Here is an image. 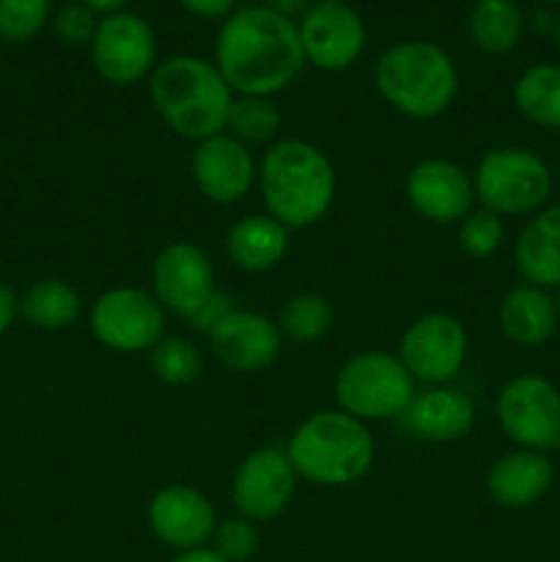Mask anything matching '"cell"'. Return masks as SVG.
Wrapping results in <instances>:
<instances>
[{"label": "cell", "instance_id": "obj_24", "mask_svg": "<svg viewBox=\"0 0 560 562\" xmlns=\"http://www.w3.org/2000/svg\"><path fill=\"white\" fill-rule=\"evenodd\" d=\"M20 313L44 333H58L71 327L82 313V300L77 289L66 280H38L20 296Z\"/></svg>", "mask_w": 560, "mask_h": 562}, {"label": "cell", "instance_id": "obj_5", "mask_svg": "<svg viewBox=\"0 0 560 562\" xmlns=\"http://www.w3.org/2000/svg\"><path fill=\"white\" fill-rule=\"evenodd\" d=\"M373 82L390 108L417 121L443 115L459 93L453 60L432 42H401L384 49L373 66Z\"/></svg>", "mask_w": 560, "mask_h": 562}, {"label": "cell", "instance_id": "obj_27", "mask_svg": "<svg viewBox=\"0 0 560 562\" xmlns=\"http://www.w3.org/2000/svg\"><path fill=\"white\" fill-rule=\"evenodd\" d=\"M333 305L318 294H296L280 311L278 329L291 344H316L333 327Z\"/></svg>", "mask_w": 560, "mask_h": 562}, {"label": "cell", "instance_id": "obj_28", "mask_svg": "<svg viewBox=\"0 0 560 562\" xmlns=\"http://www.w3.org/2000/svg\"><path fill=\"white\" fill-rule=\"evenodd\" d=\"M280 124L283 115L272 97H236L225 130H231V137L242 143H267L278 135Z\"/></svg>", "mask_w": 560, "mask_h": 562}, {"label": "cell", "instance_id": "obj_41", "mask_svg": "<svg viewBox=\"0 0 560 562\" xmlns=\"http://www.w3.org/2000/svg\"><path fill=\"white\" fill-rule=\"evenodd\" d=\"M555 36H558V49H560V20H558V27H555Z\"/></svg>", "mask_w": 560, "mask_h": 562}, {"label": "cell", "instance_id": "obj_4", "mask_svg": "<svg viewBox=\"0 0 560 562\" xmlns=\"http://www.w3.org/2000/svg\"><path fill=\"white\" fill-rule=\"evenodd\" d=\"M285 456L296 477L313 486H349L371 470L373 437L366 423L344 409H324L296 428Z\"/></svg>", "mask_w": 560, "mask_h": 562}, {"label": "cell", "instance_id": "obj_3", "mask_svg": "<svg viewBox=\"0 0 560 562\" xmlns=\"http://www.w3.org/2000/svg\"><path fill=\"white\" fill-rule=\"evenodd\" d=\"M264 206L283 228H307L324 220L335 201V170L322 148L307 140H278L258 168Z\"/></svg>", "mask_w": 560, "mask_h": 562}, {"label": "cell", "instance_id": "obj_31", "mask_svg": "<svg viewBox=\"0 0 560 562\" xmlns=\"http://www.w3.org/2000/svg\"><path fill=\"white\" fill-rule=\"evenodd\" d=\"M53 0H0V36L5 42H27L44 27Z\"/></svg>", "mask_w": 560, "mask_h": 562}, {"label": "cell", "instance_id": "obj_6", "mask_svg": "<svg viewBox=\"0 0 560 562\" xmlns=\"http://www.w3.org/2000/svg\"><path fill=\"white\" fill-rule=\"evenodd\" d=\"M415 398V379L399 357L388 351H362L335 376L338 409L362 423L401 417Z\"/></svg>", "mask_w": 560, "mask_h": 562}, {"label": "cell", "instance_id": "obj_2", "mask_svg": "<svg viewBox=\"0 0 560 562\" xmlns=\"http://www.w3.org/2000/svg\"><path fill=\"white\" fill-rule=\"evenodd\" d=\"M148 93L159 119L184 140H206L228 126L234 91L220 69L198 55H173L152 71Z\"/></svg>", "mask_w": 560, "mask_h": 562}, {"label": "cell", "instance_id": "obj_7", "mask_svg": "<svg viewBox=\"0 0 560 562\" xmlns=\"http://www.w3.org/2000/svg\"><path fill=\"white\" fill-rule=\"evenodd\" d=\"M472 187L483 209L514 217L544 206L552 190V173L527 148H492L478 162Z\"/></svg>", "mask_w": 560, "mask_h": 562}, {"label": "cell", "instance_id": "obj_39", "mask_svg": "<svg viewBox=\"0 0 560 562\" xmlns=\"http://www.w3.org/2000/svg\"><path fill=\"white\" fill-rule=\"evenodd\" d=\"M170 562H225V560H220L212 549H192V552H179Z\"/></svg>", "mask_w": 560, "mask_h": 562}, {"label": "cell", "instance_id": "obj_17", "mask_svg": "<svg viewBox=\"0 0 560 562\" xmlns=\"http://www.w3.org/2000/svg\"><path fill=\"white\" fill-rule=\"evenodd\" d=\"M190 170L201 195L223 206L242 201L258 179L250 148L231 135H214L198 143Z\"/></svg>", "mask_w": 560, "mask_h": 562}, {"label": "cell", "instance_id": "obj_32", "mask_svg": "<svg viewBox=\"0 0 560 562\" xmlns=\"http://www.w3.org/2000/svg\"><path fill=\"white\" fill-rule=\"evenodd\" d=\"M258 538L256 525L245 516H236V519L217 521V530L212 536V552L225 562H247L253 554L258 552Z\"/></svg>", "mask_w": 560, "mask_h": 562}, {"label": "cell", "instance_id": "obj_8", "mask_svg": "<svg viewBox=\"0 0 560 562\" xmlns=\"http://www.w3.org/2000/svg\"><path fill=\"white\" fill-rule=\"evenodd\" d=\"M500 428L522 450H552L560 445V390L544 376H516L494 404Z\"/></svg>", "mask_w": 560, "mask_h": 562}, {"label": "cell", "instance_id": "obj_43", "mask_svg": "<svg viewBox=\"0 0 560 562\" xmlns=\"http://www.w3.org/2000/svg\"><path fill=\"white\" fill-rule=\"evenodd\" d=\"M558 311H560V294H558Z\"/></svg>", "mask_w": 560, "mask_h": 562}, {"label": "cell", "instance_id": "obj_14", "mask_svg": "<svg viewBox=\"0 0 560 562\" xmlns=\"http://www.w3.org/2000/svg\"><path fill=\"white\" fill-rule=\"evenodd\" d=\"M296 27L305 60L324 71L349 69L366 47V25L346 3L311 5Z\"/></svg>", "mask_w": 560, "mask_h": 562}, {"label": "cell", "instance_id": "obj_34", "mask_svg": "<svg viewBox=\"0 0 560 562\" xmlns=\"http://www.w3.org/2000/svg\"><path fill=\"white\" fill-rule=\"evenodd\" d=\"M234 311L236 307H234V302H231V296L223 294V291H214V294L209 296L206 305H203L201 311L190 318V324L198 329V333L209 335L220 322H223L225 316H228V313H234Z\"/></svg>", "mask_w": 560, "mask_h": 562}, {"label": "cell", "instance_id": "obj_29", "mask_svg": "<svg viewBox=\"0 0 560 562\" xmlns=\"http://www.w3.org/2000/svg\"><path fill=\"white\" fill-rule=\"evenodd\" d=\"M152 373L168 387L192 384L203 371V357L187 338H163L148 357Z\"/></svg>", "mask_w": 560, "mask_h": 562}, {"label": "cell", "instance_id": "obj_40", "mask_svg": "<svg viewBox=\"0 0 560 562\" xmlns=\"http://www.w3.org/2000/svg\"><path fill=\"white\" fill-rule=\"evenodd\" d=\"M318 3H349V0H318Z\"/></svg>", "mask_w": 560, "mask_h": 562}, {"label": "cell", "instance_id": "obj_25", "mask_svg": "<svg viewBox=\"0 0 560 562\" xmlns=\"http://www.w3.org/2000/svg\"><path fill=\"white\" fill-rule=\"evenodd\" d=\"M472 44L486 55H505L519 44L525 20L514 0H478L467 22Z\"/></svg>", "mask_w": 560, "mask_h": 562}, {"label": "cell", "instance_id": "obj_42", "mask_svg": "<svg viewBox=\"0 0 560 562\" xmlns=\"http://www.w3.org/2000/svg\"><path fill=\"white\" fill-rule=\"evenodd\" d=\"M544 3H560V0H544Z\"/></svg>", "mask_w": 560, "mask_h": 562}, {"label": "cell", "instance_id": "obj_26", "mask_svg": "<svg viewBox=\"0 0 560 562\" xmlns=\"http://www.w3.org/2000/svg\"><path fill=\"white\" fill-rule=\"evenodd\" d=\"M514 102L527 121L560 130V66L538 64L514 86Z\"/></svg>", "mask_w": 560, "mask_h": 562}, {"label": "cell", "instance_id": "obj_11", "mask_svg": "<svg viewBox=\"0 0 560 562\" xmlns=\"http://www.w3.org/2000/svg\"><path fill=\"white\" fill-rule=\"evenodd\" d=\"M154 31L143 16L119 11L99 20L91 38L93 69L113 86H132L154 66Z\"/></svg>", "mask_w": 560, "mask_h": 562}, {"label": "cell", "instance_id": "obj_38", "mask_svg": "<svg viewBox=\"0 0 560 562\" xmlns=\"http://www.w3.org/2000/svg\"><path fill=\"white\" fill-rule=\"evenodd\" d=\"M130 3V0H82V5H88V9L93 11V14H119L121 9H124V5Z\"/></svg>", "mask_w": 560, "mask_h": 562}, {"label": "cell", "instance_id": "obj_16", "mask_svg": "<svg viewBox=\"0 0 560 562\" xmlns=\"http://www.w3.org/2000/svg\"><path fill=\"white\" fill-rule=\"evenodd\" d=\"M406 201L421 217L439 225L461 223L472 212V176L450 159H423L406 176Z\"/></svg>", "mask_w": 560, "mask_h": 562}, {"label": "cell", "instance_id": "obj_9", "mask_svg": "<svg viewBox=\"0 0 560 562\" xmlns=\"http://www.w3.org/2000/svg\"><path fill=\"white\" fill-rule=\"evenodd\" d=\"M88 322H91L93 338L104 349L137 355V351L154 349L163 340L165 307L148 291L121 285V289L104 291L93 302Z\"/></svg>", "mask_w": 560, "mask_h": 562}, {"label": "cell", "instance_id": "obj_12", "mask_svg": "<svg viewBox=\"0 0 560 562\" xmlns=\"http://www.w3.org/2000/svg\"><path fill=\"white\" fill-rule=\"evenodd\" d=\"M296 488V470L278 448H258L247 456L231 483V503L253 525L285 514Z\"/></svg>", "mask_w": 560, "mask_h": 562}, {"label": "cell", "instance_id": "obj_10", "mask_svg": "<svg viewBox=\"0 0 560 562\" xmlns=\"http://www.w3.org/2000/svg\"><path fill=\"white\" fill-rule=\"evenodd\" d=\"M399 360L412 379L426 384H448L467 360L464 324L448 313H426L404 329Z\"/></svg>", "mask_w": 560, "mask_h": 562}, {"label": "cell", "instance_id": "obj_30", "mask_svg": "<svg viewBox=\"0 0 560 562\" xmlns=\"http://www.w3.org/2000/svg\"><path fill=\"white\" fill-rule=\"evenodd\" d=\"M503 220L489 209H472L459 223V245L470 258H489L503 245Z\"/></svg>", "mask_w": 560, "mask_h": 562}, {"label": "cell", "instance_id": "obj_37", "mask_svg": "<svg viewBox=\"0 0 560 562\" xmlns=\"http://www.w3.org/2000/svg\"><path fill=\"white\" fill-rule=\"evenodd\" d=\"M264 5L272 11H278L280 16H289V20H294L296 14H305L311 5H307V0H264Z\"/></svg>", "mask_w": 560, "mask_h": 562}, {"label": "cell", "instance_id": "obj_15", "mask_svg": "<svg viewBox=\"0 0 560 562\" xmlns=\"http://www.w3.org/2000/svg\"><path fill=\"white\" fill-rule=\"evenodd\" d=\"M154 538L176 552L206 549L217 530V514L206 494L192 486H165L152 497L146 510Z\"/></svg>", "mask_w": 560, "mask_h": 562}, {"label": "cell", "instance_id": "obj_1", "mask_svg": "<svg viewBox=\"0 0 560 562\" xmlns=\"http://www.w3.org/2000/svg\"><path fill=\"white\" fill-rule=\"evenodd\" d=\"M305 64L300 27L267 5H247L225 16L214 44V66L239 97L285 91Z\"/></svg>", "mask_w": 560, "mask_h": 562}, {"label": "cell", "instance_id": "obj_13", "mask_svg": "<svg viewBox=\"0 0 560 562\" xmlns=\"http://www.w3.org/2000/svg\"><path fill=\"white\" fill-rule=\"evenodd\" d=\"M152 289L165 313L192 318L217 291L212 261L192 241H173L154 261Z\"/></svg>", "mask_w": 560, "mask_h": 562}, {"label": "cell", "instance_id": "obj_22", "mask_svg": "<svg viewBox=\"0 0 560 562\" xmlns=\"http://www.w3.org/2000/svg\"><path fill=\"white\" fill-rule=\"evenodd\" d=\"M225 252L231 263L242 272H267L278 267L283 256L289 252V228L261 214H247L239 223L231 225L228 239H225Z\"/></svg>", "mask_w": 560, "mask_h": 562}, {"label": "cell", "instance_id": "obj_20", "mask_svg": "<svg viewBox=\"0 0 560 562\" xmlns=\"http://www.w3.org/2000/svg\"><path fill=\"white\" fill-rule=\"evenodd\" d=\"M555 470L549 459L536 450H514L489 467L486 492L500 508L522 510L536 505L552 486Z\"/></svg>", "mask_w": 560, "mask_h": 562}, {"label": "cell", "instance_id": "obj_33", "mask_svg": "<svg viewBox=\"0 0 560 562\" xmlns=\"http://www.w3.org/2000/svg\"><path fill=\"white\" fill-rule=\"evenodd\" d=\"M97 25L99 22L93 20V11L82 3H69L55 14V31H58L60 38H66L71 44L91 42Z\"/></svg>", "mask_w": 560, "mask_h": 562}, {"label": "cell", "instance_id": "obj_36", "mask_svg": "<svg viewBox=\"0 0 560 562\" xmlns=\"http://www.w3.org/2000/svg\"><path fill=\"white\" fill-rule=\"evenodd\" d=\"M20 316V300L5 283H0V338L11 329L14 318Z\"/></svg>", "mask_w": 560, "mask_h": 562}, {"label": "cell", "instance_id": "obj_18", "mask_svg": "<svg viewBox=\"0 0 560 562\" xmlns=\"http://www.w3.org/2000/svg\"><path fill=\"white\" fill-rule=\"evenodd\" d=\"M280 335L278 324L272 318L253 311H234L209 333L212 355L220 366L228 371L256 373L275 366L280 357Z\"/></svg>", "mask_w": 560, "mask_h": 562}, {"label": "cell", "instance_id": "obj_19", "mask_svg": "<svg viewBox=\"0 0 560 562\" xmlns=\"http://www.w3.org/2000/svg\"><path fill=\"white\" fill-rule=\"evenodd\" d=\"M406 426L423 442L448 445L459 442L475 426V406L470 395L461 390L437 384L426 393L415 395L410 409L404 412Z\"/></svg>", "mask_w": 560, "mask_h": 562}, {"label": "cell", "instance_id": "obj_21", "mask_svg": "<svg viewBox=\"0 0 560 562\" xmlns=\"http://www.w3.org/2000/svg\"><path fill=\"white\" fill-rule=\"evenodd\" d=\"M516 269L538 289H560V206L538 212L516 239Z\"/></svg>", "mask_w": 560, "mask_h": 562}, {"label": "cell", "instance_id": "obj_35", "mask_svg": "<svg viewBox=\"0 0 560 562\" xmlns=\"http://www.w3.org/2000/svg\"><path fill=\"white\" fill-rule=\"evenodd\" d=\"M179 3L201 20H223L234 14L236 0H179Z\"/></svg>", "mask_w": 560, "mask_h": 562}, {"label": "cell", "instance_id": "obj_23", "mask_svg": "<svg viewBox=\"0 0 560 562\" xmlns=\"http://www.w3.org/2000/svg\"><path fill=\"white\" fill-rule=\"evenodd\" d=\"M500 327L516 346H541L558 327V305L538 285H514L500 305Z\"/></svg>", "mask_w": 560, "mask_h": 562}]
</instances>
